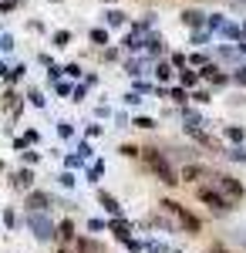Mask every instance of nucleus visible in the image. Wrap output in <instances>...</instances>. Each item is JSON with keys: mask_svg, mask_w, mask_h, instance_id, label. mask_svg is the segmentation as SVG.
Listing matches in <instances>:
<instances>
[{"mask_svg": "<svg viewBox=\"0 0 246 253\" xmlns=\"http://www.w3.org/2000/svg\"><path fill=\"white\" fill-rule=\"evenodd\" d=\"M101 206H105L108 213H122V210H118V203H115L112 196H105V193H101Z\"/></svg>", "mask_w": 246, "mask_h": 253, "instance_id": "0eeeda50", "label": "nucleus"}, {"mask_svg": "<svg viewBox=\"0 0 246 253\" xmlns=\"http://www.w3.org/2000/svg\"><path fill=\"white\" fill-rule=\"evenodd\" d=\"M91 38H95L98 44H108V34H105V31H95V34H91Z\"/></svg>", "mask_w": 246, "mask_h": 253, "instance_id": "9b49d317", "label": "nucleus"}, {"mask_svg": "<svg viewBox=\"0 0 246 253\" xmlns=\"http://www.w3.org/2000/svg\"><path fill=\"white\" fill-rule=\"evenodd\" d=\"M57 253H98V247H95V243H88V240H75V236H71V240L61 243V250H57Z\"/></svg>", "mask_w": 246, "mask_h": 253, "instance_id": "20e7f679", "label": "nucleus"}, {"mask_svg": "<svg viewBox=\"0 0 246 253\" xmlns=\"http://www.w3.org/2000/svg\"><path fill=\"white\" fill-rule=\"evenodd\" d=\"M115 233H118V236H128V226H125V223L118 219V223H115Z\"/></svg>", "mask_w": 246, "mask_h": 253, "instance_id": "1a4fd4ad", "label": "nucleus"}, {"mask_svg": "<svg viewBox=\"0 0 246 253\" xmlns=\"http://www.w3.org/2000/svg\"><path fill=\"white\" fill-rule=\"evenodd\" d=\"M212 182H216V189H219V196H226L229 203H236V199L243 196V186H240L236 179H229V175H212Z\"/></svg>", "mask_w": 246, "mask_h": 253, "instance_id": "f03ea898", "label": "nucleus"}, {"mask_svg": "<svg viewBox=\"0 0 246 253\" xmlns=\"http://www.w3.org/2000/svg\"><path fill=\"white\" fill-rule=\"evenodd\" d=\"M182 20H186V24H199V20H203V14H199V10H186V14H182Z\"/></svg>", "mask_w": 246, "mask_h": 253, "instance_id": "6e6552de", "label": "nucleus"}, {"mask_svg": "<svg viewBox=\"0 0 246 253\" xmlns=\"http://www.w3.org/2000/svg\"><path fill=\"white\" fill-rule=\"evenodd\" d=\"M17 186H31V172H20L17 175Z\"/></svg>", "mask_w": 246, "mask_h": 253, "instance_id": "9d476101", "label": "nucleus"}, {"mask_svg": "<svg viewBox=\"0 0 246 253\" xmlns=\"http://www.w3.org/2000/svg\"><path fill=\"white\" fill-rule=\"evenodd\" d=\"M159 210H162L165 216H172V223H175V226H182V230H189V233H196V230H199V219H196L192 213H186L179 203L165 199V203H159Z\"/></svg>", "mask_w": 246, "mask_h": 253, "instance_id": "f257e3e1", "label": "nucleus"}, {"mask_svg": "<svg viewBox=\"0 0 246 253\" xmlns=\"http://www.w3.org/2000/svg\"><path fill=\"white\" fill-rule=\"evenodd\" d=\"M31 226L38 230V236H41V240H47V236H54V233H51V223H44L41 216H31Z\"/></svg>", "mask_w": 246, "mask_h": 253, "instance_id": "423d86ee", "label": "nucleus"}, {"mask_svg": "<svg viewBox=\"0 0 246 253\" xmlns=\"http://www.w3.org/2000/svg\"><path fill=\"white\" fill-rule=\"evenodd\" d=\"M236 78H240V81H243V84H246V71H240V75H236Z\"/></svg>", "mask_w": 246, "mask_h": 253, "instance_id": "f8f14e48", "label": "nucleus"}, {"mask_svg": "<svg viewBox=\"0 0 246 253\" xmlns=\"http://www.w3.org/2000/svg\"><path fill=\"white\" fill-rule=\"evenodd\" d=\"M145 159H149V166L152 169H155V172L162 175V182H179V179H175V175H172V169H169V162H165V159L159 156V152H155V149H149V152H145Z\"/></svg>", "mask_w": 246, "mask_h": 253, "instance_id": "7ed1b4c3", "label": "nucleus"}, {"mask_svg": "<svg viewBox=\"0 0 246 253\" xmlns=\"http://www.w3.org/2000/svg\"><path fill=\"white\" fill-rule=\"evenodd\" d=\"M199 199L209 203L212 210H229V199H226V196H219V193H212V189H199Z\"/></svg>", "mask_w": 246, "mask_h": 253, "instance_id": "39448f33", "label": "nucleus"}]
</instances>
